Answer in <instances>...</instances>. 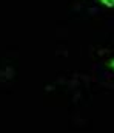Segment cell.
<instances>
[{
    "mask_svg": "<svg viewBox=\"0 0 114 133\" xmlns=\"http://www.w3.org/2000/svg\"><path fill=\"white\" fill-rule=\"evenodd\" d=\"M102 5H105L107 8H114V0H100Z\"/></svg>",
    "mask_w": 114,
    "mask_h": 133,
    "instance_id": "obj_1",
    "label": "cell"
},
{
    "mask_svg": "<svg viewBox=\"0 0 114 133\" xmlns=\"http://www.w3.org/2000/svg\"><path fill=\"white\" fill-rule=\"evenodd\" d=\"M110 66H111V70L114 71V57L111 59V62H110Z\"/></svg>",
    "mask_w": 114,
    "mask_h": 133,
    "instance_id": "obj_2",
    "label": "cell"
}]
</instances>
